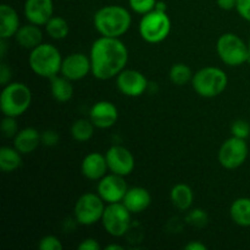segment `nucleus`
I'll return each mask as SVG.
<instances>
[{"instance_id": "423d86ee", "label": "nucleus", "mask_w": 250, "mask_h": 250, "mask_svg": "<svg viewBox=\"0 0 250 250\" xmlns=\"http://www.w3.org/2000/svg\"><path fill=\"white\" fill-rule=\"evenodd\" d=\"M171 32V20L167 12L154 9L143 15L139 22V34L150 44H158L165 41Z\"/></svg>"}, {"instance_id": "dca6fc26", "label": "nucleus", "mask_w": 250, "mask_h": 250, "mask_svg": "<svg viewBox=\"0 0 250 250\" xmlns=\"http://www.w3.org/2000/svg\"><path fill=\"white\" fill-rule=\"evenodd\" d=\"M27 21L37 26H45L54 16L53 0H26L23 6Z\"/></svg>"}, {"instance_id": "f257e3e1", "label": "nucleus", "mask_w": 250, "mask_h": 250, "mask_svg": "<svg viewBox=\"0 0 250 250\" xmlns=\"http://www.w3.org/2000/svg\"><path fill=\"white\" fill-rule=\"evenodd\" d=\"M92 75L100 81L114 78L128 62V49L120 38L99 37L89 53Z\"/></svg>"}, {"instance_id": "20e7f679", "label": "nucleus", "mask_w": 250, "mask_h": 250, "mask_svg": "<svg viewBox=\"0 0 250 250\" xmlns=\"http://www.w3.org/2000/svg\"><path fill=\"white\" fill-rule=\"evenodd\" d=\"M32 92L24 83L10 82L2 87L0 94V109L4 116L19 117L29 109Z\"/></svg>"}, {"instance_id": "9d476101", "label": "nucleus", "mask_w": 250, "mask_h": 250, "mask_svg": "<svg viewBox=\"0 0 250 250\" xmlns=\"http://www.w3.org/2000/svg\"><path fill=\"white\" fill-rule=\"evenodd\" d=\"M248 155L249 148L246 139L232 136L220 146L217 158H219V163L222 167L227 168V170H236L246 163Z\"/></svg>"}, {"instance_id": "7ed1b4c3", "label": "nucleus", "mask_w": 250, "mask_h": 250, "mask_svg": "<svg viewBox=\"0 0 250 250\" xmlns=\"http://www.w3.org/2000/svg\"><path fill=\"white\" fill-rule=\"evenodd\" d=\"M62 60L61 53L55 45L42 43L31 50L28 63L37 76L50 80L61 72Z\"/></svg>"}, {"instance_id": "ea45409f", "label": "nucleus", "mask_w": 250, "mask_h": 250, "mask_svg": "<svg viewBox=\"0 0 250 250\" xmlns=\"http://www.w3.org/2000/svg\"><path fill=\"white\" fill-rule=\"evenodd\" d=\"M6 41H7V39L0 38V56H1V59L4 58L5 53H6V48H7Z\"/></svg>"}, {"instance_id": "412c9836", "label": "nucleus", "mask_w": 250, "mask_h": 250, "mask_svg": "<svg viewBox=\"0 0 250 250\" xmlns=\"http://www.w3.org/2000/svg\"><path fill=\"white\" fill-rule=\"evenodd\" d=\"M20 28L19 14L12 6L1 4L0 6V38L9 39L15 37Z\"/></svg>"}, {"instance_id": "2eb2a0df", "label": "nucleus", "mask_w": 250, "mask_h": 250, "mask_svg": "<svg viewBox=\"0 0 250 250\" xmlns=\"http://www.w3.org/2000/svg\"><path fill=\"white\" fill-rule=\"evenodd\" d=\"M89 120L97 128L106 129L114 126L119 120V110L116 105L107 100L98 102L90 107Z\"/></svg>"}, {"instance_id": "4be33fe9", "label": "nucleus", "mask_w": 250, "mask_h": 250, "mask_svg": "<svg viewBox=\"0 0 250 250\" xmlns=\"http://www.w3.org/2000/svg\"><path fill=\"white\" fill-rule=\"evenodd\" d=\"M170 198L176 209L181 210V211H188L193 205L194 194L189 186L186 183H178V185L173 186V188L171 189Z\"/></svg>"}, {"instance_id": "473e14b6", "label": "nucleus", "mask_w": 250, "mask_h": 250, "mask_svg": "<svg viewBox=\"0 0 250 250\" xmlns=\"http://www.w3.org/2000/svg\"><path fill=\"white\" fill-rule=\"evenodd\" d=\"M38 248L41 250H62L63 246L58 237L49 234V236L43 237L41 239Z\"/></svg>"}, {"instance_id": "e433bc0d", "label": "nucleus", "mask_w": 250, "mask_h": 250, "mask_svg": "<svg viewBox=\"0 0 250 250\" xmlns=\"http://www.w3.org/2000/svg\"><path fill=\"white\" fill-rule=\"evenodd\" d=\"M102 247L98 243L97 239L94 238H85L78 244V249L80 250H99Z\"/></svg>"}, {"instance_id": "1a4fd4ad", "label": "nucleus", "mask_w": 250, "mask_h": 250, "mask_svg": "<svg viewBox=\"0 0 250 250\" xmlns=\"http://www.w3.org/2000/svg\"><path fill=\"white\" fill-rule=\"evenodd\" d=\"M131 215L132 212L122 202L106 204L102 217L103 227L110 236H125L131 227Z\"/></svg>"}, {"instance_id": "a211bd4d", "label": "nucleus", "mask_w": 250, "mask_h": 250, "mask_svg": "<svg viewBox=\"0 0 250 250\" xmlns=\"http://www.w3.org/2000/svg\"><path fill=\"white\" fill-rule=\"evenodd\" d=\"M122 203L132 214H139V212L146 211L150 207L151 195L146 188L132 187L128 188Z\"/></svg>"}, {"instance_id": "a878e982", "label": "nucleus", "mask_w": 250, "mask_h": 250, "mask_svg": "<svg viewBox=\"0 0 250 250\" xmlns=\"http://www.w3.org/2000/svg\"><path fill=\"white\" fill-rule=\"evenodd\" d=\"M94 124L89 119H78L71 126V136L76 142L84 143L94 134Z\"/></svg>"}, {"instance_id": "6e6552de", "label": "nucleus", "mask_w": 250, "mask_h": 250, "mask_svg": "<svg viewBox=\"0 0 250 250\" xmlns=\"http://www.w3.org/2000/svg\"><path fill=\"white\" fill-rule=\"evenodd\" d=\"M106 203L98 193H84L81 195L73 207L75 221L82 226H92L102 221Z\"/></svg>"}, {"instance_id": "5701e85b", "label": "nucleus", "mask_w": 250, "mask_h": 250, "mask_svg": "<svg viewBox=\"0 0 250 250\" xmlns=\"http://www.w3.org/2000/svg\"><path fill=\"white\" fill-rule=\"evenodd\" d=\"M50 92L56 102L67 103L73 97L72 81L62 75L50 78Z\"/></svg>"}, {"instance_id": "4c0bfd02", "label": "nucleus", "mask_w": 250, "mask_h": 250, "mask_svg": "<svg viewBox=\"0 0 250 250\" xmlns=\"http://www.w3.org/2000/svg\"><path fill=\"white\" fill-rule=\"evenodd\" d=\"M217 6L220 9L225 10V11H229V10L236 9L237 0H216Z\"/></svg>"}, {"instance_id": "c85d7f7f", "label": "nucleus", "mask_w": 250, "mask_h": 250, "mask_svg": "<svg viewBox=\"0 0 250 250\" xmlns=\"http://www.w3.org/2000/svg\"><path fill=\"white\" fill-rule=\"evenodd\" d=\"M208 220H209V216H208L207 211L203 209H199V208L192 209L190 211H188L187 215H186V222L193 227L207 226Z\"/></svg>"}, {"instance_id": "2f4dec72", "label": "nucleus", "mask_w": 250, "mask_h": 250, "mask_svg": "<svg viewBox=\"0 0 250 250\" xmlns=\"http://www.w3.org/2000/svg\"><path fill=\"white\" fill-rule=\"evenodd\" d=\"M1 131L6 138H15L19 133V125H17L16 117L5 116L1 121Z\"/></svg>"}, {"instance_id": "7c9ffc66", "label": "nucleus", "mask_w": 250, "mask_h": 250, "mask_svg": "<svg viewBox=\"0 0 250 250\" xmlns=\"http://www.w3.org/2000/svg\"><path fill=\"white\" fill-rule=\"evenodd\" d=\"M231 133L233 137L247 139L250 137V125L246 120H236L231 125Z\"/></svg>"}, {"instance_id": "72a5a7b5", "label": "nucleus", "mask_w": 250, "mask_h": 250, "mask_svg": "<svg viewBox=\"0 0 250 250\" xmlns=\"http://www.w3.org/2000/svg\"><path fill=\"white\" fill-rule=\"evenodd\" d=\"M41 141L42 144L45 146H55L60 141V136L54 129H46V131L41 133Z\"/></svg>"}, {"instance_id": "c9c22d12", "label": "nucleus", "mask_w": 250, "mask_h": 250, "mask_svg": "<svg viewBox=\"0 0 250 250\" xmlns=\"http://www.w3.org/2000/svg\"><path fill=\"white\" fill-rule=\"evenodd\" d=\"M11 77H12L11 68L9 67L7 63L1 62V65H0V84H1L2 87L9 84L10 81H11Z\"/></svg>"}, {"instance_id": "aec40b11", "label": "nucleus", "mask_w": 250, "mask_h": 250, "mask_svg": "<svg viewBox=\"0 0 250 250\" xmlns=\"http://www.w3.org/2000/svg\"><path fill=\"white\" fill-rule=\"evenodd\" d=\"M15 39L20 46L27 50H32L43 43V32H42L41 26L29 22L28 24L20 27L19 31L15 34Z\"/></svg>"}, {"instance_id": "79ce46f5", "label": "nucleus", "mask_w": 250, "mask_h": 250, "mask_svg": "<svg viewBox=\"0 0 250 250\" xmlns=\"http://www.w3.org/2000/svg\"><path fill=\"white\" fill-rule=\"evenodd\" d=\"M156 10H160V11H166V4L163 1H158L156 2V6H155Z\"/></svg>"}, {"instance_id": "ddd939ff", "label": "nucleus", "mask_w": 250, "mask_h": 250, "mask_svg": "<svg viewBox=\"0 0 250 250\" xmlns=\"http://www.w3.org/2000/svg\"><path fill=\"white\" fill-rule=\"evenodd\" d=\"M105 158L110 172L126 177L134 170L136 163H134L133 154L125 146H112L111 148L107 149Z\"/></svg>"}, {"instance_id": "4468645a", "label": "nucleus", "mask_w": 250, "mask_h": 250, "mask_svg": "<svg viewBox=\"0 0 250 250\" xmlns=\"http://www.w3.org/2000/svg\"><path fill=\"white\" fill-rule=\"evenodd\" d=\"M89 72H92L89 55L83 53H72L63 58L60 73L72 82L83 80Z\"/></svg>"}, {"instance_id": "a19ab883", "label": "nucleus", "mask_w": 250, "mask_h": 250, "mask_svg": "<svg viewBox=\"0 0 250 250\" xmlns=\"http://www.w3.org/2000/svg\"><path fill=\"white\" fill-rule=\"evenodd\" d=\"M106 250H124V247L120 246V244H109V246L105 247Z\"/></svg>"}, {"instance_id": "f03ea898", "label": "nucleus", "mask_w": 250, "mask_h": 250, "mask_svg": "<svg viewBox=\"0 0 250 250\" xmlns=\"http://www.w3.org/2000/svg\"><path fill=\"white\" fill-rule=\"evenodd\" d=\"M93 23L100 36L120 38L131 27L132 16L121 5H106L95 12Z\"/></svg>"}, {"instance_id": "c756f323", "label": "nucleus", "mask_w": 250, "mask_h": 250, "mask_svg": "<svg viewBox=\"0 0 250 250\" xmlns=\"http://www.w3.org/2000/svg\"><path fill=\"white\" fill-rule=\"evenodd\" d=\"M156 0H128V4L134 12L139 15H146L153 11L156 6Z\"/></svg>"}, {"instance_id": "f704fd0d", "label": "nucleus", "mask_w": 250, "mask_h": 250, "mask_svg": "<svg viewBox=\"0 0 250 250\" xmlns=\"http://www.w3.org/2000/svg\"><path fill=\"white\" fill-rule=\"evenodd\" d=\"M236 10L242 19L250 22V0H237Z\"/></svg>"}, {"instance_id": "58836bf2", "label": "nucleus", "mask_w": 250, "mask_h": 250, "mask_svg": "<svg viewBox=\"0 0 250 250\" xmlns=\"http://www.w3.org/2000/svg\"><path fill=\"white\" fill-rule=\"evenodd\" d=\"M185 249H187V250H207L208 247L199 241H190L189 243L186 244Z\"/></svg>"}, {"instance_id": "393cba45", "label": "nucleus", "mask_w": 250, "mask_h": 250, "mask_svg": "<svg viewBox=\"0 0 250 250\" xmlns=\"http://www.w3.org/2000/svg\"><path fill=\"white\" fill-rule=\"evenodd\" d=\"M21 165L22 154L15 146H2L0 149V168L2 172H14Z\"/></svg>"}, {"instance_id": "bb28decb", "label": "nucleus", "mask_w": 250, "mask_h": 250, "mask_svg": "<svg viewBox=\"0 0 250 250\" xmlns=\"http://www.w3.org/2000/svg\"><path fill=\"white\" fill-rule=\"evenodd\" d=\"M44 27H45V32L49 34V37L56 39V41L65 39L70 32V26H68L67 21L61 16H53Z\"/></svg>"}, {"instance_id": "cd10ccee", "label": "nucleus", "mask_w": 250, "mask_h": 250, "mask_svg": "<svg viewBox=\"0 0 250 250\" xmlns=\"http://www.w3.org/2000/svg\"><path fill=\"white\" fill-rule=\"evenodd\" d=\"M193 76L194 75H193L189 66L182 62L172 65V67L170 68V73H168L171 82L176 85H180V87L187 84L188 82H192Z\"/></svg>"}, {"instance_id": "b1692460", "label": "nucleus", "mask_w": 250, "mask_h": 250, "mask_svg": "<svg viewBox=\"0 0 250 250\" xmlns=\"http://www.w3.org/2000/svg\"><path fill=\"white\" fill-rule=\"evenodd\" d=\"M232 221L241 227H250V198L242 197L234 200L229 208Z\"/></svg>"}, {"instance_id": "39448f33", "label": "nucleus", "mask_w": 250, "mask_h": 250, "mask_svg": "<svg viewBox=\"0 0 250 250\" xmlns=\"http://www.w3.org/2000/svg\"><path fill=\"white\" fill-rule=\"evenodd\" d=\"M192 87L203 98H215L225 92L229 84V77L224 70L215 66H207L194 73Z\"/></svg>"}, {"instance_id": "0eeeda50", "label": "nucleus", "mask_w": 250, "mask_h": 250, "mask_svg": "<svg viewBox=\"0 0 250 250\" xmlns=\"http://www.w3.org/2000/svg\"><path fill=\"white\" fill-rule=\"evenodd\" d=\"M216 51L227 66H241L248 62V45L234 33H225L217 39Z\"/></svg>"}, {"instance_id": "f3484780", "label": "nucleus", "mask_w": 250, "mask_h": 250, "mask_svg": "<svg viewBox=\"0 0 250 250\" xmlns=\"http://www.w3.org/2000/svg\"><path fill=\"white\" fill-rule=\"evenodd\" d=\"M107 163L105 155L100 153H90L84 156L81 164V171L85 178L90 181H99L106 175Z\"/></svg>"}, {"instance_id": "9b49d317", "label": "nucleus", "mask_w": 250, "mask_h": 250, "mask_svg": "<svg viewBox=\"0 0 250 250\" xmlns=\"http://www.w3.org/2000/svg\"><path fill=\"white\" fill-rule=\"evenodd\" d=\"M128 187L124 176L116 173H106L98 181V194L106 204L121 203L126 195Z\"/></svg>"}, {"instance_id": "f8f14e48", "label": "nucleus", "mask_w": 250, "mask_h": 250, "mask_svg": "<svg viewBox=\"0 0 250 250\" xmlns=\"http://www.w3.org/2000/svg\"><path fill=\"white\" fill-rule=\"evenodd\" d=\"M116 84L120 92L126 97H141L148 88V80L141 71L125 68L116 76Z\"/></svg>"}, {"instance_id": "6ab92c4d", "label": "nucleus", "mask_w": 250, "mask_h": 250, "mask_svg": "<svg viewBox=\"0 0 250 250\" xmlns=\"http://www.w3.org/2000/svg\"><path fill=\"white\" fill-rule=\"evenodd\" d=\"M39 144H42L41 133L33 127L20 129L19 133L14 138V146L22 155L33 153L38 148Z\"/></svg>"}, {"instance_id": "37998d69", "label": "nucleus", "mask_w": 250, "mask_h": 250, "mask_svg": "<svg viewBox=\"0 0 250 250\" xmlns=\"http://www.w3.org/2000/svg\"><path fill=\"white\" fill-rule=\"evenodd\" d=\"M247 45H248V63H250V38L248 43H247Z\"/></svg>"}]
</instances>
